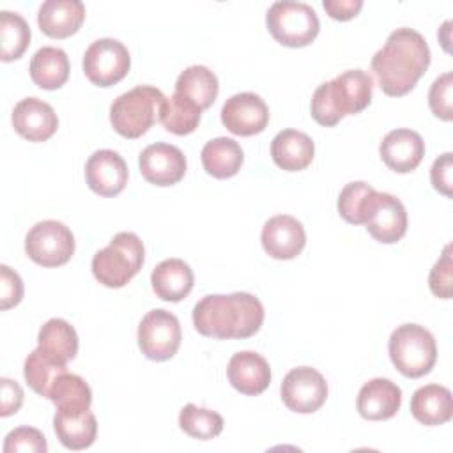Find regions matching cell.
Instances as JSON below:
<instances>
[{
	"label": "cell",
	"instance_id": "36",
	"mask_svg": "<svg viewBox=\"0 0 453 453\" xmlns=\"http://www.w3.org/2000/svg\"><path fill=\"white\" fill-rule=\"evenodd\" d=\"M46 439L37 428L18 426L5 435L4 453H46Z\"/></svg>",
	"mask_w": 453,
	"mask_h": 453
},
{
	"label": "cell",
	"instance_id": "29",
	"mask_svg": "<svg viewBox=\"0 0 453 453\" xmlns=\"http://www.w3.org/2000/svg\"><path fill=\"white\" fill-rule=\"evenodd\" d=\"M218 90H219L218 78L205 65L186 67L175 81V92L191 99L202 110L209 108L216 101Z\"/></svg>",
	"mask_w": 453,
	"mask_h": 453
},
{
	"label": "cell",
	"instance_id": "10",
	"mask_svg": "<svg viewBox=\"0 0 453 453\" xmlns=\"http://www.w3.org/2000/svg\"><path fill=\"white\" fill-rule=\"evenodd\" d=\"M182 331L179 319L161 308L147 311L138 326V347L147 359L166 361L180 347Z\"/></svg>",
	"mask_w": 453,
	"mask_h": 453
},
{
	"label": "cell",
	"instance_id": "26",
	"mask_svg": "<svg viewBox=\"0 0 453 453\" xmlns=\"http://www.w3.org/2000/svg\"><path fill=\"white\" fill-rule=\"evenodd\" d=\"M30 78L44 90L60 88L69 78V58L64 50L42 46L30 60Z\"/></svg>",
	"mask_w": 453,
	"mask_h": 453
},
{
	"label": "cell",
	"instance_id": "13",
	"mask_svg": "<svg viewBox=\"0 0 453 453\" xmlns=\"http://www.w3.org/2000/svg\"><path fill=\"white\" fill-rule=\"evenodd\" d=\"M223 126L237 136H253L265 129L269 108L264 99L253 92H241L228 97L221 108Z\"/></svg>",
	"mask_w": 453,
	"mask_h": 453
},
{
	"label": "cell",
	"instance_id": "12",
	"mask_svg": "<svg viewBox=\"0 0 453 453\" xmlns=\"http://www.w3.org/2000/svg\"><path fill=\"white\" fill-rule=\"evenodd\" d=\"M280 393L287 409L299 414H311L324 405L327 382L315 368L297 366L285 375Z\"/></svg>",
	"mask_w": 453,
	"mask_h": 453
},
{
	"label": "cell",
	"instance_id": "30",
	"mask_svg": "<svg viewBox=\"0 0 453 453\" xmlns=\"http://www.w3.org/2000/svg\"><path fill=\"white\" fill-rule=\"evenodd\" d=\"M53 428L58 441L73 451L88 448L97 435V421L90 411L78 416H65L57 412L53 418Z\"/></svg>",
	"mask_w": 453,
	"mask_h": 453
},
{
	"label": "cell",
	"instance_id": "17",
	"mask_svg": "<svg viewBox=\"0 0 453 453\" xmlns=\"http://www.w3.org/2000/svg\"><path fill=\"white\" fill-rule=\"evenodd\" d=\"M14 131L28 142H46L58 127V119L51 104L37 97L21 99L12 110Z\"/></svg>",
	"mask_w": 453,
	"mask_h": 453
},
{
	"label": "cell",
	"instance_id": "31",
	"mask_svg": "<svg viewBox=\"0 0 453 453\" xmlns=\"http://www.w3.org/2000/svg\"><path fill=\"white\" fill-rule=\"evenodd\" d=\"M200 117H202V108L198 104H195L191 99L173 92L163 103L159 122L163 124V127L168 133L184 136V134L193 133L198 127Z\"/></svg>",
	"mask_w": 453,
	"mask_h": 453
},
{
	"label": "cell",
	"instance_id": "32",
	"mask_svg": "<svg viewBox=\"0 0 453 453\" xmlns=\"http://www.w3.org/2000/svg\"><path fill=\"white\" fill-rule=\"evenodd\" d=\"M30 44V27L18 14L11 11L0 12V58L11 62L19 58Z\"/></svg>",
	"mask_w": 453,
	"mask_h": 453
},
{
	"label": "cell",
	"instance_id": "33",
	"mask_svg": "<svg viewBox=\"0 0 453 453\" xmlns=\"http://www.w3.org/2000/svg\"><path fill=\"white\" fill-rule=\"evenodd\" d=\"M179 426L189 437L207 441L221 434L223 418L214 411L186 403L179 414Z\"/></svg>",
	"mask_w": 453,
	"mask_h": 453
},
{
	"label": "cell",
	"instance_id": "1",
	"mask_svg": "<svg viewBox=\"0 0 453 453\" xmlns=\"http://www.w3.org/2000/svg\"><path fill=\"white\" fill-rule=\"evenodd\" d=\"M430 65V48L414 28H396L372 57V71L386 96L409 94Z\"/></svg>",
	"mask_w": 453,
	"mask_h": 453
},
{
	"label": "cell",
	"instance_id": "42",
	"mask_svg": "<svg viewBox=\"0 0 453 453\" xmlns=\"http://www.w3.org/2000/svg\"><path fill=\"white\" fill-rule=\"evenodd\" d=\"M322 5L333 19L347 21L357 16V12L363 7V2L361 0H324Z\"/></svg>",
	"mask_w": 453,
	"mask_h": 453
},
{
	"label": "cell",
	"instance_id": "37",
	"mask_svg": "<svg viewBox=\"0 0 453 453\" xmlns=\"http://www.w3.org/2000/svg\"><path fill=\"white\" fill-rule=\"evenodd\" d=\"M451 90H453V74L444 73L434 80L430 92H428V104H430L432 113L437 119L446 120V122H449L453 119Z\"/></svg>",
	"mask_w": 453,
	"mask_h": 453
},
{
	"label": "cell",
	"instance_id": "20",
	"mask_svg": "<svg viewBox=\"0 0 453 453\" xmlns=\"http://www.w3.org/2000/svg\"><path fill=\"white\" fill-rule=\"evenodd\" d=\"M402 403V389L389 379H372L357 393V412L370 421L393 418Z\"/></svg>",
	"mask_w": 453,
	"mask_h": 453
},
{
	"label": "cell",
	"instance_id": "34",
	"mask_svg": "<svg viewBox=\"0 0 453 453\" xmlns=\"http://www.w3.org/2000/svg\"><path fill=\"white\" fill-rule=\"evenodd\" d=\"M64 372H67L65 365L53 363L44 354H41L37 349L28 354V357L25 359V366H23L25 380L37 395H41L44 398L50 396L51 386L55 384L57 377Z\"/></svg>",
	"mask_w": 453,
	"mask_h": 453
},
{
	"label": "cell",
	"instance_id": "15",
	"mask_svg": "<svg viewBox=\"0 0 453 453\" xmlns=\"http://www.w3.org/2000/svg\"><path fill=\"white\" fill-rule=\"evenodd\" d=\"M127 165L115 150H96L85 165L88 188L99 196H117L127 184Z\"/></svg>",
	"mask_w": 453,
	"mask_h": 453
},
{
	"label": "cell",
	"instance_id": "24",
	"mask_svg": "<svg viewBox=\"0 0 453 453\" xmlns=\"http://www.w3.org/2000/svg\"><path fill=\"white\" fill-rule=\"evenodd\" d=\"M411 412L426 426L448 423L453 416L451 391L441 384H426L416 389L411 398Z\"/></svg>",
	"mask_w": 453,
	"mask_h": 453
},
{
	"label": "cell",
	"instance_id": "5",
	"mask_svg": "<svg viewBox=\"0 0 453 453\" xmlns=\"http://www.w3.org/2000/svg\"><path fill=\"white\" fill-rule=\"evenodd\" d=\"M145 250L140 237L133 232H119L110 244L92 258L96 280L108 288H120L142 269Z\"/></svg>",
	"mask_w": 453,
	"mask_h": 453
},
{
	"label": "cell",
	"instance_id": "41",
	"mask_svg": "<svg viewBox=\"0 0 453 453\" xmlns=\"http://www.w3.org/2000/svg\"><path fill=\"white\" fill-rule=\"evenodd\" d=\"M0 386H2V391H0V416L7 418V416L19 411V407L23 403V389L16 380L7 379V377L0 379Z\"/></svg>",
	"mask_w": 453,
	"mask_h": 453
},
{
	"label": "cell",
	"instance_id": "2",
	"mask_svg": "<svg viewBox=\"0 0 453 453\" xmlns=\"http://www.w3.org/2000/svg\"><path fill=\"white\" fill-rule=\"evenodd\" d=\"M262 322L264 306L258 297L248 292L211 294L193 308V326L207 338H250L260 329Z\"/></svg>",
	"mask_w": 453,
	"mask_h": 453
},
{
	"label": "cell",
	"instance_id": "19",
	"mask_svg": "<svg viewBox=\"0 0 453 453\" xmlns=\"http://www.w3.org/2000/svg\"><path fill=\"white\" fill-rule=\"evenodd\" d=\"M228 382L242 395L255 396L264 393L271 384L269 363L257 352L242 350L230 357L226 366Z\"/></svg>",
	"mask_w": 453,
	"mask_h": 453
},
{
	"label": "cell",
	"instance_id": "16",
	"mask_svg": "<svg viewBox=\"0 0 453 453\" xmlns=\"http://www.w3.org/2000/svg\"><path fill=\"white\" fill-rule=\"evenodd\" d=\"M260 241L269 257L276 260H290L303 251L306 244V234L296 218L288 214H278L265 221Z\"/></svg>",
	"mask_w": 453,
	"mask_h": 453
},
{
	"label": "cell",
	"instance_id": "18",
	"mask_svg": "<svg viewBox=\"0 0 453 453\" xmlns=\"http://www.w3.org/2000/svg\"><path fill=\"white\" fill-rule=\"evenodd\" d=\"M384 165L396 173H409L418 168L425 156V142L412 129L389 131L379 147Z\"/></svg>",
	"mask_w": 453,
	"mask_h": 453
},
{
	"label": "cell",
	"instance_id": "28",
	"mask_svg": "<svg viewBox=\"0 0 453 453\" xmlns=\"http://www.w3.org/2000/svg\"><path fill=\"white\" fill-rule=\"evenodd\" d=\"M244 161L241 145L226 136H218L207 142L202 149L203 170L216 179L234 177Z\"/></svg>",
	"mask_w": 453,
	"mask_h": 453
},
{
	"label": "cell",
	"instance_id": "39",
	"mask_svg": "<svg viewBox=\"0 0 453 453\" xmlns=\"http://www.w3.org/2000/svg\"><path fill=\"white\" fill-rule=\"evenodd\" d=\"M23 299V281L9 265H0V310H9Z\"/></svg>",
	"mask_w": 453,
	"mask_h": 453
},
{
	"label": "cell",
	"instance_id": "9",
	"mask_svg": "<svg viewBox=\"0 0 453 453\" xmlns=\"http://www.w3.org/2000/svg\"><path fill=\"white\" fill-rule=\"evenodd\" d=\"M131 67L127 48L111 37L94 41L83 55V73L97 87H111L126 78Z\"/></svg>",
	"mask_w": 453,
	"mask_h": 453
},
{
	"label": "cell",
	"instance_id": "4",
	"mask_svg": "<svg viewBox=\"0 0 453 453\" xmlns=\"http://www.w3.org/2000/svg\"><path fill=\"white\" fill-rule=\"evenodd\" d=\"M165 96L150 85H138L120 94L110 106V122L124 138H140L159 120Z\"/></svg>",
	"mask_w": 453,
	"mask_h": 453
},
{
	"label": "cell",
	"instance_id": "14",
	"mask_svg": "<svg viewBox=\"0 0 453 453\" xmlns=\"http://www.w3.org/2000/svg\"><path fill=\"white\" fill-rule=\"evenodd\" d=\"M140 172L149 184L173 186L186 173V157L182 150L170 143L147 145L138 157Z\"/></svg>",
	"mask_w": 453,
	"mask_h": 453
},
{
	"label": "cell",
	"instance_id": "40",
	"mask_svg": "<svg viewBox=\"0 0 453 453\" xmlns=\"http://www.w3.org/2000/svg\"><path fill=\"white\" fill-rule=\"evenodd\" d=\"M451 172H453V154L444 152L439 156L430 170V180L435 191L444 196H451Z\"/></svg>",
	"mask_w": 453,
	"mask_h": 453
},
{
	"label": "cell",
	"instance_id": "11",
	"mask_svg": "<svg viewBox=\"0 0 453 453\" xmlns=\"http://www.w3.org/2000/svg\"><path fill=\"white\" fill-rule=\"evenodd\" d=\"M363 225L375 241L393 244L407 232L405 207L396 196L373 189L363 209Z\"/></svg>",
	"mask_w": 453,
	"mask_h": 453
},
{
	"label": "cell",
	"instance_id": "3",
	"mask_svg": "<svg viewBox=\"0 0 453 453\" xmlns=\"http://www.w3.org/2000/svg\"><path fill=\"white\" fill-rule=\"evenodd\" d=\"M373 80L363 69H350L317 87L311 117L324 127L336 126L345 115H356L372 103Z\"/></svg>",
	"mask_w": 453,
	"mask_h": 453
},
{
	"label": "cell",
	"instance_id": "38",
	"mask_svg": "<svg viewBox=\"0 0 453 453\" xmlns=\"http://www.w3.org/2000/svg\"><path fill=\"white\" fill-rule=\"evenodd\" d=\"M453 264H451V244H446L444 251H442V257L435 262V265L432 267L430 271V276H428V285H430V290L434 296L441 297V299H449L451 297V281H453V276H451V269Z\"/></svg>",
	"mask_w": 453,
	"mask_h": 453
},
{
	"label": "cell",
	"instance_id": "21",
	"mask_svg": "<svg viewBox=\"0 0 453 453\" xmlns=\"http://www.w3.org/2000/svg\"><path fill=\"white\" fill-rule=\"evenodd\" d=\"M83 19L85 5L80 0H46L37 12L41 32L53 39H65L76 34Z\"/></svg>",
	"mask_w": 453,
	"mask_h": 453
},
{
	"label": "cell",
	"instance_id": "25",
	"mask_svg": "<svg viewBox=\"0 0 453 453\" xmlns=\"http://www.w3.org/2000/svg\"><path fill=\"white\" fill-rule=\"evenodd\" d=\"M37 350L58 365H67L78 352V334L64 319H50L37 334Z\"/></svg>",
	"mask_w": 453,
	"mask_h": 453
},
{
	"label": "cell",
	"instance_id": "6",
	"mask_svg": "<svg viewBox=\"0 0 453 453\" xmlns=\"http://www.w3.org/2000/svg\"><path fill=\"white\" fill-rule=\"evenodd\" d=\"M389 357L402 375L419 379L437 361L435 338L419 324H402L389 336Z\"/></svg>",
	"mask_w": 453,
	"mask_h": 453
},
{
	"label": "cell",
	"instance_id": "23",
	"mask_svg": "<svg viewBox=\"0 0 453 453\" xmlns=\"http://www.w3.org/2000/svg\"><path fill=\"white\" fill-rule=\"evenodd\" d=\"M152 290L163 301H182L193 288L195 276L191 267L180 258H166L159 262L150 274Z\"/></svg>",
	"mask_w": 453,
	"mask_h": 453
},
{
	"label": "cell",
	"instance_id": "7",
	"mask_svg": "<svg viewBox=\"0 0 453 453\" xmlns=\"http://www.w3.org/2000/svg\"><path fill=\"white\" fill-rule=\"evenodd\" d=\"M265 23L274 41L288 48L308 46L320 30L315 9L304 2L292 0L274 2L265 14Z\"/></svg>",
	"mask_w": 453,
	"mask_h": 453
},
{
	"label": "cell",
	"instance_id": "35",
	"mask_svg": "<svg viewBox=\"0 0 453 453\" xmlns=\"http://www.w3.org/2000/svg\"><path fill=\"white\" fill-rule=\"evenodd\" d=\"M373 188L363 180L345 184L338 196V212L350 225H363V209Z\"/></svg>",
	"mask_w": 453,
	"mask_h": 453
},
{
	"label": "cell",
	"instance_id": "8",
	"mask_svg": "<svg viewBox=\"0 0 453 453\" xmlns=\"http://www.w3.org/2000/svg\"><path fill=\"white\" fill-rule=\"evenodd\" d=\"M25 251L42 267H58L71 260L74 253L73 232L57 219L35 223L25 237Z\"/></svg>",
	"mask_w": 453,
	"mask_h": 453
},
{
	"label": "cell",
	"instance_id": "22",
	"mask_svg": "<svg viewBox=\"0 0 453 453\" xmlns=\"http://www.w3.org/2000/svg\"><path fill=\"white\" fill-rule=\"evenodd\" d=\"M271 156L285 172L304 170L315 156L313 140L297 129H283L271 142Z\"/></svg>",
	"mask_w": 453,
	"mask_h": 453
},
{
	"label": "cell",
	"instance_id": "27",
	"mask_svg": "<svg viewBox=\"0 0 453 453\" xmlns=\"http://www.w3.org/2000/svg\"><path fill=\"white\" fill-rule=\"evenodd\" d=\"M48 398L55 403L57 412L65 416H78L90 411L92 391L85 379L76 373L64 372L57 377Z\"/></svg>",
	"mask_w": 453,
	"mask_h": 453
}]
</instances>
